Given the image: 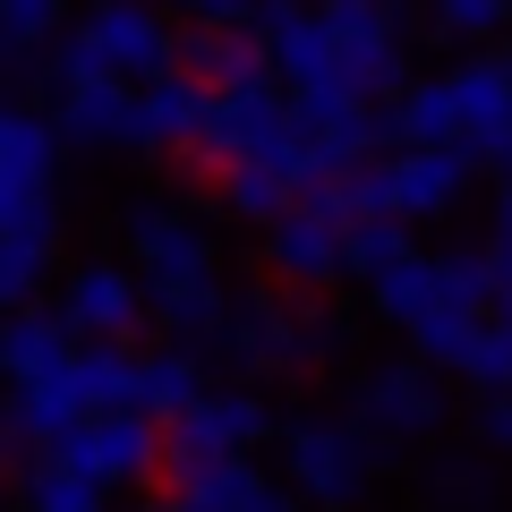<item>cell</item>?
<instances>
[{"instance_id": "obj_5", "label": "cell", "mask_w": 512, "mask_h": 512, "mask_svg": "<svg viewBox=\"0 0 512 512\" xmlns=\"http://www.w3.org/2000/svg\"><path fill=\"white\" fill-rule=\"evenodd\" d=\"M350 419L367 427L376 444L410 453V444H436L444 436V367L436 359H410V350H384L350 376Z\"/></svg>"}, {"instance_id": "obj_12", "label": "cell", "mask_w": 512, "mask_h": 512, "mask_svg": "<svg viewBox=\"0 0 512 512\" xmlns=\"http://www.w3.org/2000/svg\"><path fill=\"white\" fill-rule=\"evenodd\" d=\"M470 180H478V154H470V146H402L393 163H384L393 214H410V222L453 214V205L470 197Z\"/></svg>"}, {"instance_id": "obj_15", "label": "cell", "mask_w": 512, "mask_h": 512, "mask_svg": "<svg viewBox=\"0 0 512 512\" xmlns=\"http://www.w3.org/2000/svg\"><path fill=\"white\" fill-rule=\"evenodd\" d=\"M180 69H197L214 94H231V86H265V77H274V52H265L248 26H205L197 18L180 35Z\"/></svg>"}, {"instance_id": "obj_20", "label": "cell", "mask_w": 512, "mask_h": 512, "mask_svg": "<svg viewBox=\"0 0 512 512\" xmlns=\"http://www.w3.org/2000/svg\"><path fill=\"white\" fill-rule=\"evenodd\" d=\"M214 180H222V214L256 222V231L282 222L299 197H308V180H291V171H274V163H231V171H214Z\"/></svg>"}, {"instance_id": "obj_6", "label": "cell", "mask_w": 512, "mask_h": 512, "mask_svg": "<svg viewBox=\"0 0 512 512\" xmlns=\"http://www.w3.org/2000/svg\"><path fill=\"white\" fill-rule=\"evenodd\" d=\"M350 222L359 214L333 197V180H316L282 222H265V265H274V282H291V291L342 282L350 274Z\"/></svg>"}, {"instance_id": "obj_32", "label": "cell", "mask_w": 512, "mask_h": 512, "mask_svg": "<svg viewBox=\"0 0 512 512\" xmlns=\"http://www.w3.org/2000/svg\"><path fill=\"white\" fill-rule=\"evenodd\" d=\"M495 316L512 325V239H495Z\"/></svg>"}, {"instance_id": "obj_8", "label": "cell", "mask_w": 512, "mask_h": 512, "mask_svg": "<svg viewBox=\"0 0 512 512\" xmlns=\"http://www.w3.org/2000/svg\"><path fill=\"white\" fill-rule=\"evenodd\" d=\"M265 436H274V402H265L248 376H239V384H205L188 410H171V470L256 453Z\"/></svg>"}, {"instance_id": "obj_16", "label": "cell", "mask_w": 512, "mask_h": 512, "mask_svg": "<svg viewBox=\"0 0 512 512\" xmlns=\"http://www.w3.org/2000/svg\"><path fill=\"white\" fill-rule=\"evenodd\" d=\"M291 103H299V120H308L316 154H325V180L350 171V163H367V146L384 137V120L367 111V94H291Z\"/></svg>"}, {"instance_id": "obj_25", "label": "cell", "mask_w": 512, "mask_h": 512, "mask_svg": "<svg viewBox=\"0 0 512 512\" xmlns=\"http://www.w3.org/2000/svg\"><path fill=\"white\" fill-rule=\"evenodd\" d=\"M333 359H350V316L342 308H291V376H316Z\"/></svg>"}, {"instance_id": "obj_27", "label": "cell", "mask_w": 512, "mask_h": 512, "mask_svg": "<svg viewBox=\"0 0 512 512\" xmlns=\"http://www.w3.org/2000/svg\"><path fill=\"white\" fill-rule=\"evenodd\" d=\"M197 393H205V359H197L188 342H171V350H146V402L163 410V419H171V410H188Z\"/></svg>"}, {"instance_id": "obj_31", "label": "cell", "mask_w": 512, "mask_h": 512, "mask_svg": "<svg viewBox=\"0 0 512 512\" xmlns=\"http://www.w3.org/2000/svg\"><path fill=\"white\" fill-rule=\"evenodd\" d=\"M188 18H205V26H256V0H188Z\"/></svg>"}, {"instance_id": "obj_22", "label": "cell", "mask_w": 512, "mask_h": 512, "mask_svg": "<svg viewBox=\"0 0 512 512\" xmlns=\"http://www.w3.org/2000/svg\"><path fill=\"white\" fill-rule=\"evenodd\" d=\"M171 487H180L197 512H248L256 495L274 487V478L256 470L248 453H231V461H197V470H171Z\"/></svg>"}, {"instance_id": "obj_30", "label": "cell", "mask_w": 512, "mask_h": 512, "mask_svg": "<svg viewBox=\"0 0 512 512\" xmlns=\"http://www.w3.org/2000/svg\"><path fill=\"white\" fill-rule=\"evenodd\" d=\"M478 444H495V453L512 461V393H487V410H478Z\"/></svg>"}, {"instance_id": "obj_17", "label": "cell", "mask_w": 512, "mask_h": 512, "mask_svg": "<svg viewBox=\"0 0 512 512\" xmlns=\"http://www.w3.org/2000/svg\"><path fill=\"white\" fill-rule=\"evenodd\" d=\"M427 512H504V478H495V444H444L427 453Z\"/></svg>"}, {"instance_id": "obj_9", "label": "cell", "mask_w": 512, "mask_h": 512, "mask_svg": "<svg viewBox=\"0 0 512 512\" xmlns=\"http://www.w3.org/2000/svg\"><path fill=\"white\" fill-rule=\"evenodd\" d=\"M60 316L77 325V342H137V325L154 316V282L137 274V256H86L60 274Z\"/></svg>"}, {"instance_id": "obj_28", "label": "cell", "mask_w": 512, "mask_h": 512, "mask_svg": "<svg viewBox=\"0 0 512 512\" xmlns=\"http://www.w3.org/2000/svg\"><path fill=\"white\" fill-rule=\"evenodd\" d=\"M436 26L444 43H487L495 26H512V0H436Z\"/></svg>"}, {"instance_id": "obj_21", "label": "cell", "mask_w": 512, "mask_h": 512, "mask_svg": "<svg viewBox=\"0 0 512 512\" xmlns=\"http://www.w3.org/2000/svg\"><path fill=\"white\" fill-rule=\"evenodd\" d=\"M77 376H86L94 410H154L146 402V359H137L128 342H86L77 350Z\"/></svg>"}, {"instance_id": "obj_3", "label": "cell", "mask_w": 512, "mask_h": 512, "mask_svg": "<svg viewBox=\"0 0 512 512\" xmlns=\"http://www.w3.org/2000/svg\"><path fill=\"white\" fill-rule=\"evenodd\" d=\"M393 444H376L359 419L342 410H299L291 427H282V487L308 495L316 512H359L367 495H376V470Z\"/></svg>"}, {"instance_id": "obj_10", "label": "cell", "mask_w": 512, "mask_h": 512, "mask_svg": "<svg viewBox=\"0 0 512 512\" xmlns=\"http://www.w3.org/2000/svg\"><path fill=\"white\" fill-rule=\"evenodd\" d=\"M52 120L69 137V154L86 163H120V154H154L146 137V86H120V77H94V86H60Z\"/></svg>"}, {"instance_id": "obj_2", "label": "cell", "mask_w": 512, "mask_h": 512, "mask_svg": "<svg viewBox=\"0 0 512 512\" xmlns=\"http://www.w3.org/2000/svg\"><path fill=\"white\" fill-rule=\"evenodd\" d=\"M163 69H180V26H171L154 0H86L69 35L43 43L35 94L52 103L60 86H94V77H120V86H154Z\"/></svg>"}, {"instance_id": "obj_19", "label": "cell", "mask_w": 512, "mask_h": 512, "mask_svg": "<svg viewBox=\"0 0 512 512\" xmlns=\"http://www.w3.org/2000/svg\"><path fill=\"white\" fill-rule=\"evenodd\" d=\"M18 512H111V487L69 453H35L18 470Z\"/></svg>"}, {"instance_id": "obj_4", "label": "cell", "mask_w": 512, "mask_h": 512, "mask_svg": "<svg viewBox=\"0 0 512 512\" xmlns=\"http://www.w3.org/2000/svg\"><path fill=\"white\" fill-rule=\"evenodd\" d=\"M120 248L137 256V274L154 282V299L188 291V282H222V239L205 231V214L171 188H146V197L120 205Z\"/></svg>"}, {"instance_id": "obj_18", "label": "cell", "mask_w": 512, "mask_h": 512, "mask_svg": "<svg viewBox=\"0 0 512 512\" xmlns=\"http://www.w3.org/2000/svg\"><path fill=\"white\" fill-rule=\"evenodd\" d=\"M77 325L60 308H18L9 316V333H0V367H9V384L18 376H60V367L77 359Z\"/></svg>"}, {"instance_id": "obj_33", "label": "cell", "mask_w": 512, "mask_h": 512, "mask_svg": "<svg viewBox=\"0 0 512 512\" xmlns=\"http://www.w3.org/2000/svg\"><path fill=\"white\" fill-rule=\"evenodd\" d=\"M248 512H316V504H308V495H274V487H265V495H256Z\"/></svg>"}, {"instance_id": "obj_24", "label": "cell", "mask_w": 512, "mask_h": 512, "mask_svg": "<svg viewBox=\"0 0 512 512\" xmlns=\"http://www.w3.org/2000/svg\"><path fill=\"white\" fill-rule=\"evenodd\" d=\"M60 18H69V0H0V43H9V69L18 77L43 69V43L60 35Z\"/></svg>"}, {"instance_id": "obj_11", "label": "cell", "mask_w": 512, "mask_h": 512, "mask_svg": "<svg viewBox=\"0 0 512 512\" xmlns=\"http://www.w3.org/2000/svg\"><path fill=\"white\" fill-rule=\"evenodd\" d=\"M154 419L163 410H86L60 453L77 470H94L103 487H146L154 470H171V427H154Z\"/></svg>"}, {"instance_id": "obj_1", "label": "cell", "mask_w": 512, "mask_h": 512, "mask_svg": "<svg viewBox=\"0 0 512 512\" xmlns=\"http://www.w3.org/2000/svg\"><path fill=\"white\" fill-rule=\"evenodd\" d=\"M367 308L384 333L419 342V359H436L444 376H470L478 333L495 316V248H410L367 282Z\"/></svg>"}, {"instance_id": "obj_29", "label": "cell", "mask_w": 512, "mask_h": 512, "mask_svg": "<svg viewBox=\"0 0 512 512\" xmlns=\"http://www.w3.org/2000/svg\"><path fill=\"white\" fill-rule=\"evenodd\" d=\"M461 384H478V393H512V325H504V316H487L478 359H470V376H461Z\"/></svg>"}, {"instance_id": "obj_34", "label": "cell", "mask_w": 512, "mask_h": 512, "mask_svg": "<svg viewBox=\"0 0 512 512\" xmlns=\"http://www.w3.org/2000/svg\"><path fill=\"white\" fill-rule=\"evenodd\" d=\"M171 9H188V0H171Z\"/></svg>"}, {"instance_id": "obj_13", "label": "cell", "mask_w": 512, "mask_h": 512, "mask_svg": "<svg viewBox=\"0 0 512 512\" xmlns=\"http://www.w3.org/2000/svg\"><path fill=\"white\" fill-rule=\"evenodd\" d=\"M214 359L231 367V376H291V299L274 291H239L231 299V325H222Z\"/></svg>"}, {"instance_id": "obj_23", "label": "cell", "mask_w": 512, "mask_h": 512, "mask_svg": "<svg viewBox=\"0 0 512 512\" xmlns=\"http://www.w3.org/2000/svg\"><path fill=\"white\" fill-rule=\"evenodd\" d=\"M231 282H188V291H171V299H154V316H163V333L171 342H188V350H214L222 342V325H231Z\"/></svg>"}, {"instance_id": "obj_7", "label": "cell", "mask_w": 512, "mask_h": 512, "mask_svg": "<svg viewBox=\"0 0 512 512\" xmlns=\"http://www.w3.org/2000/svg\"><path fill=\"white\" fill-rule=\"evenodd\" d=\"M60 248V180H0V299L35 308Z\"/></svg>"}, {"instance_id": "obj_14", "label": "cell", "mask_w": 512, "mask_h": 512, "mask_svg": "<svg viewBox=\"0 0 512 512\" xmlns=\"http://www.w3.org/2000/svg\"><path fill=\"white\" fill-rule=\"evenodd\" d=\"M214 103H222V94L205 86L197 69H163L146 86V137H154V154H197L205 128H214Z\"/></svg>"}, {"instance_id": "obj_26", "label": "cell", "mask_w": 512, "mask_h": 512, "mask_svg": "<svg viewBox=\"0 0 512 512\" xmlns=\"http://www.w3.org/2000/svg\"><path fill=\"white\" fill-rule=\"evenodd\" d=\"M402 256H410V214L384 205V214H359V222H350V274H359V282H376L384 265H402Z\"/></svg>"}, {"instance_id": "obj_35", "label": "cell", "mask_w": 512, "mask_h": 512, "mask_svg": "<svg viewBox=\"0 0 512 512\" xmlns=\"http://www.w3.org/2000/svg\"><path fill=\"white\" fill-rule=\"evenodd\" d=\"M504 69H512V52H504Z\"/></svg>"}]
</instances>
